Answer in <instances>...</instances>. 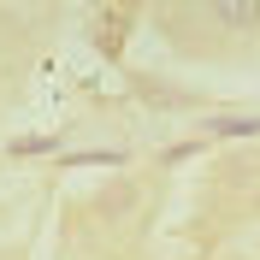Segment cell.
Returning a JSON list of instances; mask_svg holds the SVG:
<instances>
[{"label":"cell","instance_id":"obj_1","mask_svg":"<svg viewBox=\"0 0 260 260\" xmlns=\"http://www.w3.org/2000/svg\"><path fill=\"white\" fill-rule=\"evenodd\" d=\"M195 18L225 42H248L260 36V0H195Z\"/></svg>","mask_w":260,"mask_h":260}]
</instances>
